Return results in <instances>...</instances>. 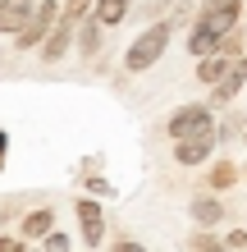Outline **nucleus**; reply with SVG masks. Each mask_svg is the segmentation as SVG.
I'll return each mask as SVG.
<instances>
[{"label": "nucleus", "mask_w": 247, "mask_h": 252, "mask_svg": "<svg viewBox=\"0 0 247 252\" xmlns=\"http://www.w3.org/2000/svg\"><path fill=\"white\" fill-rule=\"evenodd\" d=\"M74 216L82 225V243L87 248H101V239H106V211H101L96 197H78L74 202Z\"/></svg>", "instance_id": "nucleus-5"}, {"label": "nucleus", "mask_w": 247, "mask_h": 252, "mask_svg": "<svg viewBox=\"0 0 247 252\" xmlns=\"http://www.w3.org/2000/svg\"><path fill=\"white\" fill-rule=\"evenodd\" d=\"M0 170H5V156H0Z\"/></svg>", "instance_id": "nucleus-24"}, {"label": "nucleus", "mask_w": 247, "mask_h": 252, "mask_svg": "<svg viewBox=\"0 0 247 252\" xmlns=\"http://www.w3.org/2000/svg\"><path fill=\"white\" fill-rule=\"evenodd\" d=\"M110 179H101V174H92V179H87V197H110Z\"/></svg>", "instance_id": "nucleus-19"}, {"label": "nucleus", "mask_w": 247, "mask_h": 252, "mask_svg": "<svg viewBox=\"0 0 247 252\" xmlns=\"http://www.w3.org/2000/svg\"><path fill=\"white\" fill-rule=\"evenodd\" d=\"M243 174H247V170H243Z\"/></svg>", "instance_id": "nucleus-27"}, {"label": "nucleus", "mask_w": 247, "mask_h": 252, "mask_svg": "<svg viewBox=\"0 0 247 252\" xmlns=\"http://www.w3.org/2000/svg\"><path fill=\"white\" fill-rule=\"evenodd\" d=\"M169 37H174V23H165V19L151 23V28H142V32L128 41V51H124V73H147V69L165 55Z\"/></svg>", "instance_id": "nucleus-2"}, {"label": "nucleus", "mask_w": 247, "mask_h": 252, "mask_svg": "<svg viewBox=\"0 0 247 252\" xmlns=\"http://www.w3.org/2000/svg\"><path fill=\"white\" fill-rule=\"evenodd\" d=\"M192 220H197L201 229H215V225H224V202H220V192L192 197Z\"/></svg>", "instance_id": "nucleus-10"}, {"label": "nucleus", "mask_w": 247, "mask_h": 252, "mask_svg": "<svg viewBox=\"0 0 247 252\" xmlns=\"http://www.w3.org/2000/svg\"><path fill=\"white\" fill-rule=\"evenodd\" d=\"M188 252H229V248H224V239L215 229H197L192 239H188Z\"/></svg>", "instance_id": "nucleus-16"}, {"label": "nucleus", "mask_w": 247, "mask_h": 252, "mask_svg": "<svg viewBox=\"0 0 247 252\" xmlns=\"http://www.w3.org/2000/svg\"><path fill=\"white\" fill-rule=\"evenodd\" d=\"M128 9H133V0H96V5H92V14H96V23H101V28L124 23V19H128Z\"/></svg>", "instance_id": "nucleus-13"}, {"label": "nucleus", "mask_w": 247, "mask_h": 252, "mask_svg": "<svg viewBox=\"0 0 247 252\" xmlns=\"http://www.w3.org/2000/svg\"><path fill=\"white\" fill-rule=\"evenodd\" d=\"M229 64H234V60H229L224 51H215V55H201V60H197V83L215 87V83H220L224 73H229Z\"/></svg>", "instance_id": "nucleus-12"}, {"label": "nucleus", "mask_w": 247, "mask_h": 252, "mask_svg": "<svg viewBox=\"0 0 247 252\" xmlns=\"http://www.w3.org/2000/svg\"><path fill=\"white\" fill-rule=\"evenodd\" d=\"M41 252H69V234H60V229H51L46 239H41Z\"/></svg>", "instance_id": "nucleus-18"}, {"label": "nucleus", "mask_w": 247, "mask_h": 252, "mask_svg": "<svg viewBox=\"0 0 247 252\" xmlns=\"http://www.w3.org/2000/svg\"><path fill=\"white\" fill-rule=\"evenodd\" d=\"M55 23H60V0H37L32 19L14 32V46H19V51H41V41L51 37Z\"/></svg>", "instance_id": "nucleus-3"}, {"label": "nucleus", "mask_w": 247, "mask_h": 252, "mask_svg": "<svg viewBox=\"0 0 247 252\" xmlns=\"http://www.w3.org/2000/svg\"><path fill=\"white\" fill-rule=\"evenodd\" d=\"M238 19H243V0H206V5L197 9L192 32H188V51H192V60L220 51V41L229 32H238Z\"/></svg>", "instance_id": "nucleus-1"}, {"label": "nucleus", "mask_w": 247, "mask_h": 252, "mask_svg": "<svg viewBox=\"0 0 247 252\" xmlns=\"http://www.w3.org/2000/svg\"><path fill=\"white\" fill-rule=\"evenodd\" d=\"M0 252H23V239H14V234H0Z\"/></svg>", "instance_id": "nucleus-21"}, {"label": "nucleus", "mask_w": 247, "mask_h": 252, "mask_svg": "<svg viewBox=\"0 0 247 252\" xmlns=\"http://www.w3.org/2000/svg\"><path fill=\"white\" fill-rule=\"evenodd\" d=\"M32 9H37L32 0H0V32L14 37L27 19H32Z\"/></svg>", "instance_id": "nucleus-9"}, {"label": "nucleus", "mask_w": 247, "mask_h": 252, "mask_svg": "<svg viewBox=\"0 0 247 252\" xmlns=\"http://www.w3.org/2000/svg\"><path fill=\"white\" fill-rule=\"evenodd\" d=\"M23 252H27V248H23Z\"/></svg>", "instance_id": "nucleus-26"}, {"label": "nucleus", "mask_w": 247, "mask_h": 252, "mask_svg": "<svg viewBox=\"0 0 247 252\" xmlns=\"http://www.w3.org/2000/svg\"><path fill=\"white\" fill-rule=\"evenodd\" d=\"M243 138H247V133H243Z\"/></svg>", "instance_id": "nucleus-25"}, {"label": "nucleus", "mask_w": 247, "mask_h": 252, "mask_svg": "<svg viewBox=\"0 0 247 252\" xmlns=\"http://www.w3.org/2000/svg\"><path fill=\"white\" fill-rule=\"evenodd\" d=\"M243 83H247V55H238V60L229 64V73L211 87V106H229V101L243 92Z\"/></svg>", "instance_id": "nucleus-6"}, {"label": "nucleus", "mask_w": 247, "mask_h": 252, "mask_svg": "<svg viewBox=\"0 0 247 252\" xmlns=\"http://www.w3.org/2000/svg\"><path fill=\"white\" fill-rule=\"evenodd\" d=\"M51 229H55V211H51V206H37V211H27V216H23L19 239H46Z\"/></svg>", "instance_id": "nucleus-11"}, {"label": "nucleus", "mask_w": 247, "mask_h": 252, "mask_svg": "<svg viewBox=\"0 0 247 252\" xmlns=\"http://www.w3.org/2000/svg\"><path fill=\"white\" fill-rule=\"evenodd\" d=\"M5 147H9V133H5V128H0V156H5Z\"/></svg>", "instance_id": "nucleus-23"}, {"label": "nucleus", "mask_w": 247, "mask_h": 252, "mask_svg": "<svg viewBox=\"0 0 247 252\" xmlns=\"http://www.w3.org/2000/svg\"><path fill=\"white\" fill-rule=\"evenodd\" d=\"M114 252H151V248H142V243H133V239H119V243H114Z\"/></svg>", "instance_id": "nucleus-22"}, {"label": "nucleus", "mask_w": 247, "mask_h": 252, "mask_svg": "<svg viewBox=\"0 0 247 252\" xmlns=\"http://www.w3.org/2000/svg\"><path fill=\"white\" fill-rule=\"evenodd\" d=\"M224 248L229 252H247V229H229L224 234Z\"/></svg>", "instance_id": "nucleus-20"}, {"label": "nucleus", "mask_w": 247, "mask_h": 252, "mask_svg": "<svg viewBox=\"0 0 247 252\" xmlns=\"http://www.w3.org/2000/svg\"><path fill=\"white\" fill-rule=\"evenodd\" d=\"M234 179H238V165H234V160H215V165L206 170V188H211V192L234 188Z\"/></svg>", "instance_id": "nucleus-15"}, {"label": "nucleus", "mask_w": 247, "mask_h": 252, "mask_svg": "<svg viewBox=\"0 0 247 252\" xmlns=\"http://www.w3.org/2000/svg\"><path fill=\"white\" fill-rule=\"evenodd\" d=\"M92 5L96 0H60V19L64 23H82L87 14H92Z\"/></svg>", "instance_id": "nucleus-17"}, {"label": "nucleus", "mask_w": 247, "mask_h": 252, "mask_svg": "<svg viewBox=\"0 0 247 252\" xmlns=\"http://www.w3.org/2000/svg\"><path fill=\"white\" fill-rule=\"evenodd\" d=\"M165 133H169L174 142H183V138H201V133H215V115H211V106H179V110L169 115Z\"/></svg>", "instance_id": "nucleus-4"}, {"label": "nucleus", "mask_w": 247, "mask_h": 252, "mask_svg": "<svg viewBox=\"0 0 247 252\" xmlns=\"http://www.w3.org/2000/svg\"><path fill=\"white\" fill-rule=\"evenodd\" d=\"M74 37H78V23H64V19H60V23L51 28V37L41 41V60H46V64L64 60V51L74 46Z\"/></svg>", "instance_id": "nucleus-8"}, {"label": "nucleus", "mask_w": 247, "mask_h": 252, "mask_svg": "<svg viewBox=\"0 0 247 252\" xmlns=\"http://www.w3.org/2000/svg\"><path fill=\"white\" fill-rule=\"evenodd\" d=\"M211 152H215V133H201V138L174 142V160H179V165H206Z\"/></svg>", "instance_id": "nucleus-7"}, {"label": "nucleus", "mask_w": 247, "mask_h": 252, "mask_svg": "<svg viewBox=\"0 0 247 252\" xmlns=\"http://www.w3.org/2000/svg\"><path fill=\"white\" fill-rule=\"evenodd\" d=\"M74 46L82 55H96L101 51V23H96V14H87V19L78 23V37H74Z\"/></svg>", "instance_id": "nucleus-14"}]
</instances>
